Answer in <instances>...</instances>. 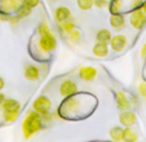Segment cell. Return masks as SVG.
<instances>
[{"label": "cell", "instance_id": "1", "mask_svg": "<svg viewBox=\"0 0 146 142\" xmlns=\"http://www.w3.org/2000/svg\"><path fill=\"white\" fill-rule=\"evenodd\" d=\"M43 128V121H41L40 114L36 112L35 110L27 111V115L22 121V132L26 139L34 137L39 131Z\"/></svg>", "mask_w": 146, "mask_h": 142}, {"label": "cell", "instance_id": "2", "mask_svg": "<svg viewBox=\"0 0 146 142\" xmlns=\"http://www.w3.org/2000/svg\"><path fill=\"white\" fill-rule=\"evenodd\" d=\"M39 46L43 52L50 53L57 48V39L50 31L47 34H43V35H39Z\"/></svg>", "mask_w": 146, "mask_h": 142}, {"label": "cell", "instance_id": "3", "mask_svg": "<svg viewBox=\"0 0 146 142\" xmlns=\"http://www.w3.org/2000/svg\"><path fill=\"white\" fill-rule=\"evenodd\" d=\"M129 23L133 29L136 30H141L143 26L146 25V14L141 8L135 9L129 16Z\"/></svg>", "mask_w": 146, "mask_h": 142}, {"label": "cell", "instance_id": "4", "mask_svg": "<svg viewBox=\"0 0 146 142\" xmlns=\"http://www.w3.org/2000/svg\"><path fill=\"white\" fill-rule=\"evenodd\" d=\"M50 109H52V102L47 96H39L38 98H35L33 104V110H35L40 115L49 112Z\"/></svg>", "mask_w": 146, "mask_h": 142}, {"label": "cell", "instance_id": "5", "mask_svg": "<svg viewBox=\"0 0 146 142\" xmlns=\"http://www.w3.org/2000/svg\"><path fill=\"white\" fill-rule=\"evenodd\" d=\"M76 92H78V85L75 84L72 80L67 79V80H64V82L61 83V85H60L61 96L70 97V96H72V94H75Z\"/></svg>", "mask_w": 146, "mask_h": 142}, {"label": "cell", "instance_id": "6", "mask_svg": "<svg viewBox=\"0 0 146 142\" xmlns=\"http://www.w3.org/2000/svg\"><path fill=\"white\" fill-rule=\"evenodd\" d=\"M127 38H125V35H121V34H118V35L115 36H111V40H110V46L111 49L114 50V52H121V50L127 46Z\"/></svg>", "mask_w": 146, "mask_h": 142}, {"label": "cell", "instance_id": "7", "mask_svg": "<svg viewBox=\"0 0 146 142\" xmlns=\"http://www.w3.org/2000/svg\"><path fill=\"white\" fill-rule=\"evenodd\" d=\"M119 121L124 127H133L136 124V121H137V116H136V114L133 111L124 110L119 115Z\"/></svg>", "mask_w": 146, "mask_h": 142}, {"label": "cell", "instance_id": "8", "mask_svg": "<svg viewBox=\"0 0 146 142\" xmlns=\"http://www.w3.org/2000/svg\"><path fill=\"white\" fill-rule=\"evenodd\" d=\"M115 102H116V107H118L120 111H124V110H129L131 109V101L125 93L119 90L115 94Z\"/></svg>", "mask_w": 146, "mask_h": 142}, {"label": "cell", "instance_id": "9", "mask_svg": "<svg viewBox=\"0 0 146 142\" xmlns=\"http://www.w3.org/2000/svg\"><path fill=\"white\" fill-rule=\"evenodd\" d=\"M79 76L80 79L86 80V82H92L97 76L96 67H93V66H83L79 70Z\"/></svg>", "mask_w": 146, "mask_h": 142}, {"label": "cell", "instance_id": "10", "mask_svg": "<svg viewBox=\"0 0 146 142\" xmlns=\"http://www.w3.org/2000/svg\"><path fill=\"white\" fill-rule=\"evenodd\" d=\"M70 18H71V12H70L69 8H66V7H58V8H56L54 19L58 25L62 23V22H65V21H67V19H70Z\"/></svg>", "mask_w": 146, "mask_h": 142}, {"label": "cell", "instance_id": "11", "mask_svg": "<svg viewBox=\"0 0 146 142\" xmlns=\"http://www.w3.org/2000/svg\"><path fill=\"white\" fill-rule=\"evenodd\" d=\"M23 75H25L26 80H29V82H35V80H38L39 76H40V71H39V68L36 67L35 65H27L25 67Z\"/></svg>", "mask_w": 146, "mask_h": 142}, {"label": "cell", "instance_id": "12", "mask_svg": "<svg viewBox=\"0 0 146 142\" xmlns=\"http://www.w3.org/2000/svg\"><path fill=\"white\" fill-rule=\"evenodd\" d=\"M21 114V107L19 109H7L3 110V120L5 123H14L18 119Z\"/></svg>", "mask_w": 146, "mask_h": 142}, {"label": "cell", "instance_id": "13", "mask_svg": "<svg viewBox=\"0 0 146 142\" xmlns=\"http://www.w3.org/2000/svg\"><path fill=\"white\" fill-rule=\"evenodd\" d=\"M110 25L115 30H121L125 26V17L120 13H113L110 16Z\"/></svg>", "mask_w": 146, "mask_h": 142}, {"label": "cell", "instance_id": "14", "mask_svg": "<svg viewBox=\"0 0 146 142\" xmlns=\"http://www.w3.org/2000/svg\"><path fill=\"white\" fill-rule=\"evenodd\" d=\"M93 54L96 56V57H106V56L109 54V46L108 44H104V43H98L97 41V44H94L93 45Z\"/></svg>", "mask_w": 146, "mask_h": 142}, {"label": "cell", "instance_id": "15", "mask_svg": "<svg viewBox=\"0 0 146 142\" xmlns=\"http://www.w3.org/2000/svg\"><path fill=\"white\" fill-rule=\"evenodd\" d=\"M111 33L109 30H106V29H102V30H100L98 33H97L96 35V40L98 41V43H104V44H109L111 40Z\"/></svg>", "mask_w": 146, "mask_h": 142}, {"label": "cell", "instance_id": "16", "mask_svg": "<svg viewBox=\"0 0 146 142\" xmlns=\"http://www.w3.org/2000/svg\"><path fill=\"white\" fill-rule=\"evenodd\" d=\"M137 138H138L137 132H136L132 127H125L124 133H123V139H125V141H128V142H135Z\"/></svg>", "mask_w": 146, "mask_h": 142}, {"label": "cell", "instance_id": "17", "mask_svg": "<svg viewBox=\"0 0 146 142\" xmlns=\"http://www.w3.org/2000/svg\"><path fill=\"white\" fill-rule=\"evenodd\" d=\"M123 133H124V129L121 128V127L116 125L110 129V137L114 141H121V139H123Z\"/></svg>", "mask_w": 146, "mask_h": 142}, {"label": "cell", "instance_id": "18", "mask_svg": "<svg viewBox=\"0 0 146 142\" xmlns=\"http://www.w3.org/2000/svg\"><path fill=\"white\" fill-rule=\"evenodd\" d=\"M31 9H33V8H30V7L22 4V5L18 8V11H17V17H18L19 19L26 18V17H29L31 14Z\"/></svg>", "mask_w": 146, "mask_h": 142}, {"label": "cell", "instance_id": "19", "mask_svg": "<svg viewBox=\"0 0 146 142\" xmlns=\"http://www.w3.org/2000/svg\"><path fill=\"white\" fill-rule=\"evenodd\" d=\"M60 29H61V31L62 33H65V34H70L72 30L75 29V25H74V22H71L70 19H67V21H65V22H62V23H60Z\"/></svg>", "mask_w": 146, "mask_h": 142}, {"label": "cell", "instance_id": "20", "mask_svg": "<svg viewBox=\"0 0 146 142\" xmlns=\"http://www.w3.org/2000/svg\"><path fill=\"white\" fill-rule=\"evenodd\" d=\"M76 3L82 11H89L93 7V0H76Z\"/></svg>", "mask_w": 146, "mask_h": 142}, {"label": "cell", "instance_id": "21", "mask_svg": "<svg viewBox=\"0 0 146 142\" xmlns=\"http://www.w3.org/2000/svg\"><path fill=\"white\" fill-rule=\"evenodd\" d=\"M109 7H110V13H120L121 9V3L120 0H111L109 3Z\"/></svg>", "mask_w": 146, "mask_h": 142}, {"label": "cell", "instance_id": "22", "mask_svg": "<svg viewBox=\"0 0 146 142\" xmlns=\"http://www.w3.org/2000/svg\"><path fill=\"white\" fill-rule=\"evenodd\" d=\"M67 35H69V39H70L71 43L78 44L79 43V40H80V36H82V33H80V30H78V29L75 27L74 30H72L70 34H67Z\"/></svg>", "mask_w": 146, "mask_h": 142}, {"label": "cell", "instance_id": "23", "mask_svg": "<svg viewBox=\"0 0 146 142\" xmlns=\"http://www.w3.org/2000/svg\"><path fill=\"white\" fill-rule=\"evenodd\" d=\"M38 34L39 35H43V34H47V33H49V26H48V23L47 22H41L40 25L38 26Z\"/></svg>", "mask_w": 146, "mask_h": 142}, {"label": "cell", "instance_id": "24", "mask_svg": "<svg viewBox=\"0 0 146 142\" xmlns=\"http://www.w3.org/2000/svg\"><path fill=\"white\" fill-rule=\"evenodd\" d=\"M93 5L96 7V8L102 9L108 5V0H93Z\"/></svg>", "mask_w": 146, "mask_h": 142}, {"label": "cell", "instance_id": "25", "mask_svg": "<svg viewBox=\"0 0 146 142\" xmlns=\"http://www.w3.org/2000/svg\"><path fill=\"white\" fill-rule=\"evenodd\" d=\"M138 92H140L141 97L146 98V83H141V84L138 85Z\"/></svg>", "mask_w": 146, "mask_h": 142}, {"label": "cell", "instance_id": "26", "mask_svg": "<svg viewBox=\"0 0 146 142\" xmlns=\"http://www.w3.org/2000/svg\"><path fill=\"white\" fill-rule=\"evenodd\" d=\"M23 4L30 7V8H35V7L39 4V0H23Z\"/></svg>", "mask_w": 146, "mask_h": 142}, {"label": "cell", "instance_id": "27", "mask_svg": "<svg viewBox=\"0 0 146 142\" xmlns=\"http://www.w3.org/2000/svg\"><path fill=\"white\" fill-rule=\"evenodd\" d=\"M8 22L11 23V25H17V23L19 22V18L17 16H12V17L8 18Z\"/></svg>", "mask_w": 146, "mask_h": 142}, {"label": "cell", "instance_id": "28", "mask_svg": "<svg viewBox=\"0 0 146 142\" xmlns=\"http://www.w3.org/2000/svg\"><path fill=\"white\" fill-rule=\"evenodd\" d=\"M141 57L146 58V43L142 45V49H141Z\"/></svg>", "mask_w": 146, "mask_h": 142}, {"label": "cell", "instance_id": "29", "mask_svg": "<svg viewBox=\"0 0 146 142\" xmlns=\"http://www.w3.org/2000/svg\"><path fill=\"white\" fill-rule=\"evenodd\" d=\"M4 100H5V96H4L3 93L0 92V106H1V104L4 102Z\"/></svg>", "mask_w": 146, "mask_h": 142}, {"label": "cell", "instance_id": "30", "mask_svg": "<svg viewBox=\"0 0 146 142\" xmlns=\"http://www.w3.org/2000/svg\"><path fill=\"white\" fill-rule=\"evenodd\" d=\"M4 84H5V83H4V79L3 78H0V90L4 88Z\"/></svg>", "mask_w": 146, "mask_h": 142}, {"label": "cell", "instance_id": "31", "mask_svg": "<svg viewBox=\"0 0 146 142\" xmlns=\"http://www.w3.org/2000/svg\"><path fill=\"white\" fill-rule=\"evenodd\" d=\"M9 17H5L4 14H0V21H8Z\"/></svg>", "mask_w": 146, "mask_h": 142}, {"label": "cell", "instance_id": "32", "mask_svg": "<svg viewBox=\"0 0 146 142\" xmlns=\"http://www.w3.org/2000/svg\"><path fill=\"white\" fill-rule=\"evenodd\" d=\"M1 119H3V110L0 109V121H1Z\"/></svg>", "mask_w": 146, "mask_h": 142}]
</instances>
